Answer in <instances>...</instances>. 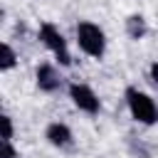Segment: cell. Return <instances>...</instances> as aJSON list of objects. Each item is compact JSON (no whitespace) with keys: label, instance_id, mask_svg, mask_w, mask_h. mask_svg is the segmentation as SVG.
Wrapping results in <instances>:
<instances>
[{"label":"cell","instance_id":"277c9868","mask_svg":"<svg viewBox=\"0 0 158 158\" xmlns=\"http://www.w3.org/2000/svg\"><path fill=\"white\" fill-rule=\"evenodd\" d=\"M69 99L74 101V106L84 114H99L101 111V101L96 96V91L89 86V84H81V81H72L69 84Z\"/></svg>","mask_w":158,"mask_h":158},{"label":"cell","instance_id":"52a82bcc","mask_svg":"<svg viewBox=\"0 0 158 158\" xmlns=\"http://www.w3.org/2000/svg\"><path fill=\"white\" fill-rule=\"evenodd\" d=\"M126 35L131 40H136V42L148 35V22H146V17L141 12H133V15L126 17Z\"/></svg>","mask_w":158,"mask_h":158},{"label":"cell","instance_id":"8fae6325","mask_svg":"<svg viewBox=\"0 0 158 158\" xmlns=\"http://www.w3.org/2000/svg\"><path fill=\"white\" fill-rule=\"evenodd\" d=\"M148 74H151V81L158 86V62H153L151 64V69H148Z\"/></svg>","mask_w":158,"mask_h":158},{"label":"cell","instance_id":"30bf717a","mask_svg":"<svg viewBox=\"0 0 158 158\" xmlns=\"http://www.w3.org/2000/svg\"><path fill=\"white\" fill-rule=\"evenodd\" d=\"M2 158H17V151H15L12 141H2Z\"/></svg>","mask_w":158,"mask_h":158},{"label":"cell","instance_id":"5b68a950","mask_svg":"<svg viewBox=\"0 0 158 158\" xmlns=\"http://www.w3.org/2000/svg\"><path fill=\"white\" fill-rule=\"evenodd\" d=\"M35 84H37L40 91H44V94H54V91L62 89L64 79H62V74L57 72L54 64L42 62V64H37V69H35Z\"/></svg>","mask_w":158,"mask_h":158},{"label":"cell","instance_id":"ba28073f","mask_svg":"<svg viewBox=\"0 0 158 158\" xmlns=\"http://www.w3.org/2000/svg\"><path fill=\"white\" fill-rule=\"evenodd\" d=\"M0 52H2V57H0V69H2V72H10V69L17 64V54H15V49L10 47V42H2Z\"/></svg>","mask_w":158,"mask_h":158},{"label":"cell","instance_id":"6da1fadb","mask_svg":"<svg viewBox=\"0 0 158 158\" xmlns=\"http://www.w3.org/2000/svg\"><path fill=\"white\" fill-rule=\"evenodd\" d=\"M123 96H126V104H128L131 116H133L138 123L151 126V123L158 121V104H156L146 91H141L138 86H126Z\"/></svg>","mask_w":158,"mask_h":158},{"label":"cell","instance_id":"3957f363","mask_svg":"<svg viewBox=\"0 0 158 158\" xmlns=\"http://www.w3.org/2000/svg\"><path fill=\"white\" fill-rule=\"evenodd\" d=\"M40 40H42V44L54 54V59H57L62 67H72V52H69V44H67L64 35L59 32L57 25H52V22H42V25H40Z\"/></svg>","mask_w":158,"mask_h":158},{"label":"cell","instance_id":"7a4b0ae2","mask_svg":"<svg viewBox=\"0 0 158 158\" xmlns=\"http://www.w3.org/2000/svg\"><path fill=\"white\" fill-rule=\"evenodd\" d=\"M77 44L84 54H89L94 59H101L104 52H106V35L99 25H94L89 20H81L77 25Z\"/></svg>","mask_w":158,"mask_h":158},{"label":"cell","instance_id":"8992f818","mask_svg":"<svg viewBox=\"0 0 158 158\" xmlns=\"http://www.w3.org/2000/svg\"><path fill=\"white\" fill-rule=\"evenodd\" d=\"M44 138H47L54 148H72V143H74L72 128H69L67 123H62V121H52V123H47V128H44Z\"/></svg>","mask_w":158,"mask_h":158},{"label":"cell","instance_id":"9c48e42d","mask_svg":"<svg viewBox=\"0 0 158 158\" xmlns=\"http://www.w3.org/2000/svg\"><path fill=\"white\" fill-rule=\"evenodd\" d=\"M0 121H2V141H12V136H15L12 118H10L7 114H2V116H0Z\"/></svg>","mask_w":158,"mask_h":158}]
</instances>
